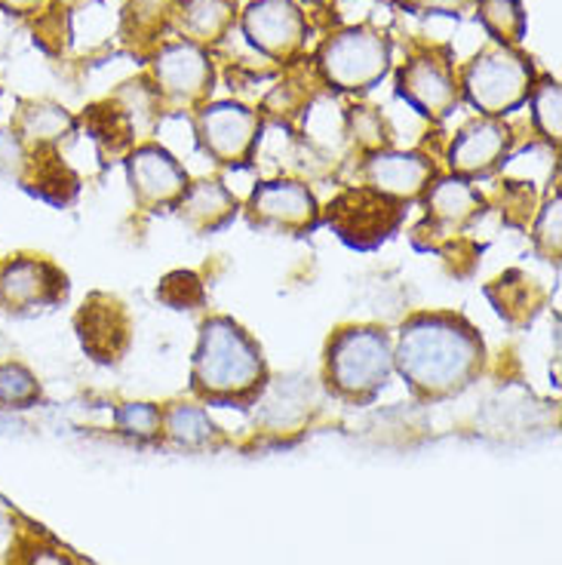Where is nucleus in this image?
I'll return each instance as SVG.
<instances>
[{
	"label": "nucleus",
	"instance_id": "obj_1",
	"mask_svg": "<svg viewBox=\"0 0 562 565\" xmlns=\"http://www.w3.org/2000/svg\"><path fill=\"white\" fill-rule=\"evenodd\" d=\"M486 344L462 313L409 317L394 341V372L424 399H446L477 382Z\"/></svg>",
	"mask_w": 562,
	"mask_h": 565
},
{
	"label": "nucleus",
	"instance_id": "obj_2",
	"mask_svg": "<svg viewBox=\"0 0 562 565\" xmlns=\"http://www.w3.org/2000/svg\"><path fill=\"white\" fill-rule=\"evenodd\" d=\"M267 363L258 341L231 317H210L200 326L191 360V391L206 403H240L262 391Z\"/></svg>",
	"mask_w": 562,
	"mask_h": 565
},
{
	"label": "nucleus",
	"instance_id": "obj_3",
	"mask_svg": "<svg viewBox=\"0 0 562 565\" xmlns=\"http://www.w3.org/2000/svg\"><path fill=\"white\" fill-rule=\"evenodd\" d=\"M394 375V341L379 326L338 329L326 344V384L351 403H369Z\"/></svg>",
	"mask_w": 562,
	"mask_h": 565
},
{
	"label": "nucleus",
	"instance_id": "obj_4",
	"mask_svg": "<svg viewBox=\"0 0 562 565\" xmlns=\"http://www.w3.org/2000/svg\"><path fill=\"white\" fill-rule=\"evenodd\" d=\"M532 58L510 46H486L462 68L458 89L479 117H498L520 111L534 86Z\"/></svg>",
	"mask_w": 562,
	"mask_h": 565
},
{
	"label": "nucleus",
	"instance_id": "obj_5",
	"mask_svg": "<svg viewBox=\"0 0 562 565\" xmlns=\"http://www.w3.org/2000/svg\"><path fill=\"white\" fill-rule=\"evenodd\" d=\"M394 68L391 38L369 25L329 34L317 50V74L338 93H369Z\"/></svg>",
	"mask_w": 562,
	"mask_h": 565
},
{
	"label": "nucleus",
	"instance_id": "obj_6",
	"mask_svg": "<svg viewBox=\"0 0 562 565\" xmlns=\"http://www.w3.org/2000/svg\"><path fill=\"white\" fill-rule=\"evenodd\" d=\"M424 222L412 231V243L424 253L458 255L467 246L464 234L489 206L486 194H479L474 182H464L458 175H436L424 191Z\"/></svg>",
	"mask_w": 562,
	"mask_h": 565
},
{
	"label": "nucleus",
	"instance_id": "obj_7",
	"mask_svg": "<svg viewBox=\"0 0 562 565\" xmlns=\"http://www.w3.org/2000/svg\"><path fill=\"white\" fill-rule=\"evenodd\" d=\"M403 218H406V203L384 198L365 184L338 191L326 203V210H320V222L332 227L338 241L357 253L379 249L381 243L391 241L403 225Z\"/></svg>",
	"mask_w": 562,
	"mask_h": 565
},
{
	"label": "nucleus",
	"instance_id": "obj_8",
	"mask_svg": "<svg viewBox=\"0 0 562 565\" xmlns=\"http://www.w3.org/2000/svg\"><path fill=\"white\" fill-rule=\"evenodd\" d=\"M151 86L163 108L198 111L215 89V65L210 50L191 41H169L151 56Z\"/></svg>",
	"mask_w": 562,
	"mask_h": 565
},
{
	"label": "nucleus",
	"instance_id": "obj_9",
	"mask_svg": "<svg viewBox=\"0 0 562 565\" xmlns=\"http://www.w3.org/2000/svg\"><path fill=\"white\" fill-rule=\"evenodd\" d=\"M194 136L203 154L219 167H246L262 139V117L234 99L206 102L194 111Z\"/></svg>",
	"mask_w": 562,
	"mask_h": 565
},
{
	"label": "nucleus",
	"instance_id": "obj_10",
	"mask_svg": "<svg viewBox=\"0 0 562 565\" xmlns=\"http://www.w3.org/2000/svg\"><path fill=\"white\" fill-rule=\"evenodd\" d=\"M396 96L427 120H446L462 105L455 65L446 50L415 53L396 71Z\"/></svg>",
	"mask_w": 562,
	"mask_h": 565
},
{
	"label": "nucleus",
	"instance_id": "obj_11",
	"mask_svg": "<svg viewBox=\"0 0 562 565\" xmlns=\"http://www.w3.org/2000/svg\"><path fill=\"white\" fill-rule=\"evenodd\" d=\"M250 225L274 234L301 237L320 225V203L308 184L298 179H274L255 184L253 194L243 203Z\"/></svg>",
	"mask_w": 562,
	"mask_h": 565
},
{
	"label": "nucleus",
	"instance_id": "obj_12",
	"mask_svg": "<svg viewBox=\"0 0 562 565\" xmlns=\"http://www.w3.org/2000/svg\"><path fill=\"white\" fill-rule=\"evenodd\" d=\"M240 31L271 62H293L308 43V15L296 0H253L240 13Z\"/></svg>",
	"mask_w": 562,
	"mask_h": 565
},
{
	"label": "nucleus",
	"instance_id": "obj_13",
	"mask_svg": "<svg viewBox=\"0 0 562 565\" xmlns=\"http://www.w3.org/2000/svg\"><path fill=\"white\" fill-rule=\"evenodd\" d=\"M127 182L132 191V200L139 203L145 212L176 210V203L184 198L191 175L176 154H169L163 145L157 141H141L136 145L127 157Z\"/></svg>",
	"mask_w": 562,
	"mask_h": 565
},
{
	"label": "nucleus",
	"instance_id": "obj_14",
	"mask_svg": "<svg viewBox=\"0 0 562 565\" xmlns=\"http://www.w3.org/2000/svg\"><path fill=\"white\" fill-rule=\"evenodd\" d=\"M68 298V277L50 258H10L0 265V308L10 313H29L56 308Z\"/></svg>",
	"mask_w": 562,
	"mask_h": 565
},
{
	"label": "nucleus",
	"instance_id": "obj_15",
	"mask_svg": "<svg viewBox=\"0 0 562 565\" xmlns=\"http://www.w3.org/2000/svg\"><path fill=\"white\" fill-rule=\"evenodd\" d=\"M513 148V129L498 117H474L464 124L449 145V175L464 182H479L501 170V163Z\"/></svg>",
	"mask_w": 562,
	"mask_h": 565
},
{
	"label": "nucleus",
	"instance_id": "obj_16",
	"mask_svg": "<svg viewBox=\"0 0 562 565\" xmlns=\"http://www.w3.org/2000/svg\"><path fill=\"white\" fill-rule=\"evenodd\" d=\"M360 175H363L365 188L409 206V203L422 200L424 191L431 188V182L436 179V163L431 160V154H422V151L384 148V151H372L363 157Z\"/></svg>",
	"mask_w": 562,
	"mask_h": 565
},
{
	"label": "nucleus",
	"instance_id": "obj_17",
	"mask_svg": "<svg viewBox=\"0 0 562 565\" xmlns=\"http://www.w3.org/2000/svg\"><path fill=\"white\" fill-rule=\"evenodd\" d=\"M74 329H77L84 351L96 363L112 366V363H120V356L127 353L132 323H129V311L120 298L108 296V292H93L74 317Z\"/></svg>",
	"mask_w": 562,
	"mask_h": 565
},
{
	"label": "nucleus",
	"instance_id": "obj_18",
	"mask_svg": "<svg viewBox=\"0 0 562 565\" xmlns=\"http://www.w3.org/2000/svg\"><path fill=\"white\" fill-rule=\"evenodd\" d=\"M243 212L240 198L227 184L215 179H200L188 184L184 198L176 203V215L184 227H191L194 234H215L227 227Z\"/></svg>",
	"mask_w": 562,
	"mask_h": 565
},
{
	"label": "nucleus",
	"instance_id": "obj_19",
	"mask_svg": "<svg viewBox=\"0 0 562 565\" xmlns=\"http://www.w3.org/2000/svg\"><path fill=\"white\" fill-rule=\"evenodd\" d=\"M179 34L182 41H191L210 50L212 43L225 41L231 29L237 25V0H184L179 7Z\"/></svg>",
	"mask_w": 562,
	"mask_h": 565
},
{
	"label": "nucleus",
	"instance_id": "obj_20",
	"mask_svg": "<svg viewBox=\"0 0 562 565\" xmlns=\"http://www.w3.org/2000/svg\"><path fill=\"white\" fill-rule=\"evenodd\" d=\"M71 136H77V120L59 105L34 102L15 120V139L25 145V151H56Z\"/></svg>",
	"mask_w": 562,
	"mask_h": 565
},
{
	"label": "nucleus",
	"instance_id": "obj_21",
	"mask_svg": "<svg viewBox=\"0 0 562 565\" xmlns=\"http://www.w3.org/2000/svg\"><path fill=\"white\" fill-rule=\"evenodd\" d=\"M486 296L492 298L498 313L513 326L532 323V317L544 301V292L534 286V280L526 270H510L505 277H498L492 286H486Z\"/></svg>",
	"mask_w": 562,
	"mask_h": 565
},
{
	"label": "nucleus",
	"instance_id": "obj_22",
	"mask_svg": "<svg viewBox=\"0 0 562 565\" xmlns=\"http://www.w3.org/2000/svg\"><path fill=\"white\" fill-rule=\"evenodd\" d=\"M474 13L495 46L520 50L526 31H529V13H526L522 0H474Z\"/></svg>",
	"mask_w": 562,
	"mask_h": 565
},
{
	"label": "nucleus",
	"instance_id": "obj_23",
	"mask_svg": "<svg viewBox=\"0 0 562 565\" xmlns=\"http://www.w3.org/2000/svg\"><path fill=\"white\" fill-rule=\"evenodd\" d=\"M532 124L538 129L541 141H548L550 148H560L562 141V86L556 77L541 74L534 77L532 93Z\"/></svg>",
	"mask_w": 562,
	"mask_h": 565
},
{
	"label": "nucleus",
	"instance_id": "obj_24",
	"mask_svg": "<svg viewBox=\"0 0 562 565\" xmlns=\"http://www.w3.org/2000/svg\"><path fill=\"white\" fill-rule=\"evenodd\" d=\"M344 129H348L351 141L363 154L394 148V136L388 129L384 114L379 108H372V105H353V108H348V114H344Z\"/></svg>",
	"mask_w": 562,
	"mask_h": 565
},
{
	"label": "nucleus",
	"instance_id": "obj_25",
	"mask_svg": "<svg viewBox=\"0 0 562 565\" xmlns=\"http://www.w3.org/2000/svg\"><path fill=\"white\" fill-rule=\"evenodd\" d=\"M532 246L550 265H560L562 255V198L560 191H553L544 198L532 218Z\"/></svg>",
	"mask_w": 562,
	"mask_h": 565
},
{
	"label": "nucleus",
	"instance_id": "obj_26",
	"mask_svg": "<svg viewBox=\"0 0 562 565\" xmlns=\"http://www.w3.org/2000/svg\"><path fill=\"white\" fill-rule=\"evenodd\" d=\"M163 430H167L176 443H182V446H203V443H210L212 434H215V424L210 422L206 409L179 403V406H172L169 412H163Z\"/></svg>",
	"mask_w": 562,
	"mask_h": 565
},
{
	"label": "nucleus",
	"instance_id": "obj_27",
	"mask_svg": "<svg viewBox=\"0 0 562 565\" xmlns=\"http://www.w3.org/2000/svg\"><path fill=\"white\" fill-rule=\"evenodd\" d=\"M41 399V384L22 363L0 366V412L31 409Z\"/></svg>",
	"mask_w": 562,
	"mask_h": 565
},
{
	"label": "nucleus",
	"instance_id": "obj_28",
	"mask_svg": "<svg viewBox=\"0 0 562 565\" xmlns=\"http://www.w3.org/2000/svg\"><path fill=\"white\" fill-rule=\"evenodd\" d=\"M157 298L169 305L172 311H194L206 301V292H203V282H200L198 274L191 270H176L163 277V282L157 286Z\"/></svg>",
	"mask_w": 562,
	"mask_h": 565
},
{
	"label": "nucleus",
	"instance_id": "obj_29",
	"mask_svg": "<svg viewBox=\"0 0 562 565\" xmlns=\"http://www.w3.org/2000/svg\"><path fill=\"white\" fill-rule=\"evenodd\" d=\"M114 424L124 437L155 439L163 430V412L155 403H124L114 412Z\"/></svg>",
	"mask_w": 562,
	"mask_h": 565
},
{
	"label": "nucleus",
	"instance_id": "obj_30",
	"mask_svg": "<svg viewBox=\"0 0 562 565\" xmlns=\"http://www.w3.org/2000/svg\"><path fill=\"white\" fill-rule=\"evenodd\" d=\"M172 10H176L172 0H132V7H129L127 13L129 19H136V29L157 31L167 25Z\"/></svg>",
	"mask_w": 562,
	"mask_h": 565
},
{
	"label": "nucleus",
	"instance_id": "obj_31",
	"mask_svg": "<svg viewBox=\"0 0 562 565\" xmlns=\"http://www.w3.org/2000/svg\"><path fill=\"white\" fill-rule=\"evenodd\" d=\"M470 3H474V0H400V7H406V10H412V13L452 15V19H458Z\"/></svg>",
	"mask_w": 562,
	"mask_h": 565
},
{
	"label": "nucleus",
	"instance_id": "obj_32",
	"mask_svg": "<svg viewBox=\"0 0 562 565\" xmlns=\"http://www.w3.org/2000/svg\"><path fill=\"white\" fill-rule=\"evenodd\" d=\"M43 0H0V10L10 15H29L41 10Z\"/></svg>",
	"mask_w": 562,
	"mask_h": 565
},
{
	"label": "nucleus",
	"instance_id": "obj_33",
	"mask_svg": "<svg viewBox=\"0 0 562 565\" xmlns=\"http://www.w3.org/2000/svg\"><path fill=\"white\" fill-rule=\"evenodd\" d=\"M53 3H56V7H74L77 0H53Z\"/></svg>",
	"mask_w": 562,
	"mask_h": 565
},
{
	"label": "nucleus",
	"instance_id": "obj_34",
	"mask_svg": "<svg viewBox=\"0 0 562 565\" xmlns=\"http://www.w3.org/2000/svg\"><path fill=\"white\" fill-rule=\"evenodd\" d=\"M0 529H3V520H0Z\"/></svg>",
	"mask_w": 562,
	"mask_h": 565
}]
</instances>
